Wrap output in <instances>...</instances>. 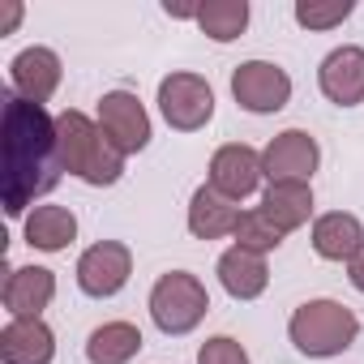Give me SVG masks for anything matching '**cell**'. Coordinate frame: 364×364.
<instances>
[{
    "label": "cell",
    "instance_id": "obj_1",
    "mask_svg": "<svg viewBox=\"0 0 364 364\" xmlns=\"http://www.w3.org/2000/svg\"><path fill=\"white\" fill-rule=\"evenodd\" d=\"M0 146H5V215L18 219V215H26V206L35 198L56 189V180L65 171L60 141H56V120L48 116L43 103L9 95Z\"/></svg>",
    "mask_w": 364,
    "mask_h": 364
},
{
    "label": "cell",
    "instance_id": "obj_2",
    "mask_svg": "<svg viewBox=\"0 0 364 364\" xmlns=\"http://www.w3.org/2000/svg\"><path fill=\"white\" fill-rule=\"evenodd\" d=\"M56 141H60V163L65 171H73L77 180L95 189H107L124 171V154L103 137L99 120H90L86 112H60L56 116Z\"/></svg>",
    "mask_w": 364,
    "mask_h": 364
},
{
    "label": "cell",
    "instance_id": "obj_3",
    "mask_svg": "<svg viewBox=\"0 0 364 364\" xmlns=\"http://www.w3.org/2000/svg\"><path fill=\"white\" fill-rule=\"evenodd\" d=\"M287 334L296 343L300 355H313V360H326V355H338L355 343L360 334V317L338 304V300H304L291 321H287Z\"/></svg>",
    "mask_w": 364,
    "mask_h": 364
},
{
    "label": "cell",
    "instance_id": "obj_4",
    "mask_svg": "<svg viewBox=\"0 0 364 364\" xmlns=\"http://www.w3.org/2000/svg\"><path fill=\"white\" fill-rule=\"evenodd\" d=\"M210 309V296H206V283L189 270H171L163 274L154 287H150V317L163 334H189L202 326Z\"/></svg>",
    "mask_w": 364,
    "mask_h": 364
},
{
    "label": "cell",
    "instance_id": "obj_5",
    "mask_svg": "<svg viewBox=\"0 0 364 364\" xmlns=\"http://www.w3.org/2000/svg\"><path fill=\"white\" fill-rule=\"evenodd\" d=\"M159 112L176 133H198L215 116V90L198 73H167L159 82Z\"/></svg>",
    "mask_w": 364,
    "mask_h": 364
},
{
    "label": "cell",
    "instance_id": "obj_6",
    "mask_svg": "<svg viewBox=\"0 0 364 364\" xmlns=\"http://www.w3.org/2000/svg\"><path fill=\"white\" fill-rule=\"evenodd\" d=\"M232 95L245 112L253 116H270V112H283L287 99H291V77L270 65V60H245L236 73H232Z\"/></svg>",
    "mask_w": 364,
    "mask_h": 364
},
{
    "label": "cell",
    "instance_id": "obj_7",
    "mask_svg": "<svg viewBox=\"0 0 364 364\" xmlns=\"http://www.w3.org/2000/svg\"><path fill=\"white\" fill-rule=\"evenodd\" d=\"M99 129L120 154H137L150 146V116L137 95L129 90H107L99 99Z\"/></svg>",
    "mask_w": 364,
    "mask_h": 364
},
{
    "label": "cell",
    "instance_id": "obj_8",
    "mask_svg": "<svg viewBox=\"0 0 364 364\" xmlns=\"http://www.w3.org/2000/svg\"><path fill=\"white\" fill-rule=\"evenodd\" d=\"M129 274H133V253L120 240H99L77 257V287L95 300L116 296L129 283Z\"/></svg>",
    "mask_w": 364,
    "mask_h": 364
},
{
    "label": "cell",
    "instance_id": "obj_9",
    "mask_svg": "<svg viewBox=\"0 0 364 364\" xmlns=\"http://www.w3.org/2000/svg\"><path fill=\"white\" fill-rule=\"evenodd\" d=\"M262 176H266L262 171V154L253 146H245V141H228L210 159V180H206V185L215 193H223L228 202H245L249 193H257Z\"/></svg>",
    "mask_w": 364,
    "mask_h": 364
},
{
    "label": "cell",
    "instance_id": "obj_10",
    "mask_svg": "<svg viewBox=\"0 0 364 364\" xmlns=\"http://www.w3.org/2000/svg\"><path fill=\"white\" fill-rule=\"evenodd\" d=\"M321 163V150H317V137L304 133V129H283L266 150H262V171L270 185H279V180H313Z\"/></svg>",
    "mask_w": 364,
    "mask_h": 364
},
{
    "label": "cell",
    "instance_id": "obj_11",
    "mask_svg": "<svg viewBox=\"0 0 364 364\" xmlns=\"http://www.w3.org/2000/svg\"><path fill=\"white\" fill-rule=\"evenodd\" d=\"M317 86H321V95H326L330 103H338V107L364 103V48H355V43L334 48V52L321 60V69H317Z\"/></svg>",
    "mask_w": 364,
    "mask_h": 364
},
{
    "label": "cell",
    "instance_id": "obj_12",
    "mask_svg": "<svg viewBox=\"0 0 364 364\" xmlns=\"http://www.w3.org/2000/svg\"><path fill=\"white\" fill-rule=\"evenodd\" d=\"M0 360L5 364H52L56 360V334L43 317H9L0 330Z\"/></svg>",
    "mask_w": 364,
    "mask_h": 364
},
{
    "label": "cell",
    "instance_id": "obj_13",
    "mask_svg": "<svg viewBox=\"0 0 364 364\" xmlns=\"http://www.w3.org/2000/svg\"><path fill=\"white\" fill-rule=\"evenodd\" d=\"M60 77H65V69H60V56H56L52 48H26V52H18L14 65H9L14 90H18L22 99H31V103H48V99L60 90Z\"/></svg>",
    "mask_w": 364,
    "mask_h": 364
},
{
    "label": "cell",
    "instance_id": "obj_14",
    "mask_svg": "<svg viewBox=\"0 0 364 364\" xmlns=\"http://www.w3.org/2000/svg\"><path fill=\"white\" fill-rule=\"evenodd\" d=\"M52 296H56V274L48 266H18V270H9L5 291H0L9 317H43Z\"/></svg>",
    "mask_w": 364,
    "mask_h": 364
},
{
    "label": "cell",
    "instance_id": "obj_15",
    "mask_svg": "<svg viewBox=\"0 0 364 364\" xmlns=\"http://www.w3.org/2000/svg\"><path fill=\"white\" fill-rule=\"evenodd\" d=\"M219 283L232 300H257L270 283V270H266V257L262 253H249L240 245H232L223 257H219Z\"/></svg>",
    "mask_w": 364,
    "mask_h": 364
},
{
    "label": "cell",
    "instance_id": "obj_16",
    "mask_svg": "<svg viewBox=\"0 0 364 364\" xmlns=\"http://www.w3.org/2000/svg\"><path fill=\"white\" fill-rule=\"evenodd\" d=\"M313 249L326 262H351L364 249V223L347 210H330L313 223Z\"/></svg>",
    "mask_w": 364,
    "mask_h": 364
},
{
    "label": "cell",
    "instance_id": "obj_17",
    "mask_svg": "<svg viewBox=\"0 0 364 364\" xmlns=\"http://www.w3.org/2000/svg\"><path fill=\"white\" fill-rule=\"evenodd\" d=\"M236 223H240L236 202H228V198L215 193L210 185H202V189L189 198V232H193L198 240H223V236H236Z\"/></svg>",
    "mask_w": 364,
    "mask_h": 364
},
{
    "label": "cell",
    "instance_id": "obj_18",
    "mask_svg": "<svg viewBox=\"0 0 364 364\" xmlns=\"http://www.w3.org/2000/svg\"><path fill=\"white\" fill-rule=\"evenodd\" d=\"M262 210L283 232H296V228H304L313 219V189L304 185V180H279V185H266Z\"/></svg>",
    "mask_w": 364,
    "mask_h": 364
},
{
    "label": "cell",
    "instance_id": "obj_19",
    "mask_svg": "<svg viewBox=\"0 0 364 364\" xmlns=\"http://www.w3.org/2000/svg\"><path fill=\"white\" fill-rule=\"evenodd\" d=\"M77 236V219L65 206H35L26 215V245L39 253H60Z\"/></svg>",
    "mask_w": 364,
    "mask_h": 364
},
{
    "label": "cell",
    "instance_id": "obj_20",
    "mask_svg": "<svg viewBox=\"0 0 364 364\" xmlns=\"http://www.w3.org/2000/svg\"><path fill=\"white\" fill-rule=\"evenodd\" d=\"M141 351V330L133 321H103L86 338V360L90 364H129Z\"/></svg>",
    "mask_w": 364,
    "mask_h": 364
},
{
    "label": "cell",
    "instance_id": "obj_21",
    "mask_svg": "<svg viewBox=\"0 0 364 364\" xmlns=\"http://www.w3.org/2000/svg\"><path fill=\"white\" fill-rule=\"evenodd\" d=\"M193 22H198L202 35H210L215 43H232V39H240L245 26H249V0H210V5L198 9Z\"/></svg>",
    "mask_w": 364,
    "mask_h": 364
},
{
    "label": "cell",
    "instance_id": "obj_22",
    "mask_svg": "<svg viewBox=\"0 0 364 364\" xmlns=\"http://www.w3.org/2000/svg\"><path fill=\"white\" fill-rule=\"evenodd\" d=\"M283 236H287V232H283V228L262 210V206H257V210H245V215H240V223H236V245H240V249H249V253H262V257H266V253H274V249L283 245Z\"/></svg>",
    "mask_w": 364,
    "mask_h": 364
},
{
    "label": "cell",
    "instance_id": "obj_23",
    "mask_svg": "<svg viewBox=\"0 0 364 364\" xmlns=\"http://www.w3.org/2000/svg\"><path fill=\"white\" fill-rule=\"evenodd\" d=\"M351 0H296V22L304 26V31H334V26H343L347 18H351Z\"/></svg>",
    "mask_w": 364,
    "mask_h": 364
},
{
    "label": "cell",
    "instance_id": "obj_24",
    "mask_svg": "<svg viewBox=\"0 0 364 364\" xmlns=\"http://www.w3.org/2000/svg\"><path fill=\"white\" fill-rule=\"evenodd\" d=\"M198 364H249V351L232 334H215L198 347Z\"/></svg>",
    "mask_w": 364,
    "mask_h": 364
},
{
    "label": "cell",
    "instance_id": "obj_25",
    "mask_svg": "<svg viewBox=\"0 0 364 364\" xmlns=\"http://www.w3.org/2000/svg\"><path fill=\"white\" fill-rule=\"evenodd\" d=\"M347 279H351V287H355V291H364V249L347 262Z\"/></svg>",
    "mask_w": 364,
    "mask_h": 364
},
{
    "label": "cell",
    "instance_id": "obj_26",
    "mask_svg": "<svg viewBox=\"0 0 364 364\" xmlns=\"http://www.w3.org/2000/svg\"><path fill=\"white\" fill-rule=\"evenodd\" d=\"M18 22H22V5H9V9H5V22H0V35H9Z\"/></svg>",
    "mask_w": 364,
    "mask_h": 364
}]
</instances>
